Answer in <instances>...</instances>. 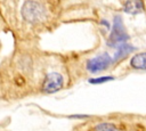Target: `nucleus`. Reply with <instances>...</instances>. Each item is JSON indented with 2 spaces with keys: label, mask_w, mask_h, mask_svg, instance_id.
I'll return each mask as SVG.
<instances>
[{
  "label": "nucleus",
  "mask_w": 146,
  "mask_h": 131,
  "mask_svg": "<svg viewBox=\"0 0 146 131\" xmlns=\"http://www.w3.org/2000/svg\"><path fill=\"white\" fill-rule=\"evenodd\" d=\"M135 50V47H132L131 44L124 42V43H121L120 46H117V51L115 52L114 57H113V62H117L120 59H122L123 57L128 56L130 52H132Z\"/></svg>",
  "instance_id": "nucleus-6"
},
{
  "label": "nucleus",
  "mask_w": 146,
  "mask_h": 131,
  "mask_svg": "<svg viewBox=\"0 0 146 131\" xmlns=\"http://www.w3.org/2000/svg\"><path fill=\"white\" fill-rule=\"evenodd\" d=\"M130 65L136 69H146V52L135 55L130 60Z\"/></svg>",
  "instance_id": "nucleus-7"
},
{
  "label": "nucleus",
  "mask_w": 146,
  "mask_h": 131,
  "mask_svg": "<svg viewBox=\"0 0 146 131\" xmlns=\"http://www.w3.org/2000/svg\"><path fill=\"white\" fill-rule=\"evenodd\" d=\"M112 63V58L107 54H103L100 56H97L95 58H91L87 63V69L91 73H97L99 71H103L110 66Z\"/></svg>",
  "instance_id": "nucleus-4"
},
{
  "label": "nucleus",
  "mask_w": 146,
  "mask_h": 131,
  "mask_svg": "<svg viewBox=\"0 0 146 131\" xmlns=\"http://www.w3.org/2000/svg\"><path fill=\"white\" fill-rule=\"evenodd\" d=\"M127 40H128V34L124 30L122 19L120 16H115L114 21H113L112 32H111L110 38L107 40V44L110 47H117L121 43L127 42Z\"/></svg>",
  "instance_id": "nucleus-2"
},
{
  "label": "nucleus",
  "mask_w": 146,
  "mask_h": 131,
  "mask_svg": "<svg viewBox=\"0 0 146 131\" xmlns=\"http://www.w3.org/2000/svg\"><path fill=\"white\" fill-rule=\"evenodd\" d=\"M144 10V1L143 0H127L124 3V11L130 15L139 14Z\"/></svg>",
  "instance_id": "nucleus-5"
},
{
  "label": "nucleus",
  "mask_w": 146,
  "mask_h": 131,
  "mask_svg": "<svg viewBox=\"0 0 146 131\" xmlns=\"http://www.w3.org/2000/svg\"><path fill=\"white\" fill-rule=\"evenodd\" d=\"M111 80H114V77L113 76H102V77H97V79H90L89 82L92 83V84H98V83L107 82V81H111Z\"/></svg>",
  "instance_id": "nucleus-9"
},
{
  "label": "nucleus",
  "mask_w": 146,
  "mask_h": 131,
  "mask_svg": "<svg viewBox=\"0 0 146 131\" xmlns=\"http://www.w3.org/2000/svg\"><path fill=\"white\" fill-rule=\"evenodd\" d=\"M94 131H119V130L111 123H100L96 125Z\"/></svg>",
  "instance_id": "nucleus-8"
},
{
  "label": "nucleus",
  "mask_w": 146,
  "mask_h": 131,
  "mask_svg": "<svg viewBox=\"0 0 146 131\" xmlns=\"http://www.w3.org/2000/svg\"><path fill=\"white\" fill-rule=\"evenodd\" d=\"M22 16L27 23L35 24L46 17V9L35 0H26L22 6Z\"/></svg>",
  "instance_id": "nucleus-1"
},
{
  "label": "nucleus",
  "mask_w": 146,
  "mask_h": 131,
  "mask_svg": "<svg viewBox=\"0 0 146 131\" xmlns=\"http://www.w3.org/2000/svg\"><path fill=\"white\" fill-rule=\"evenodd\" d=\"M63 76L57 73V72H52V73H49L44 81H43V84H42V90L47 93H52V92H56L58 91L59 89H62L63 87Z\"/></svg>",
  "instance_id": "nucleus-3"
}]
</instances>
